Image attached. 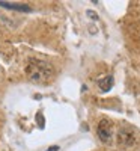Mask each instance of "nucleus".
<instances>
[{
    "label": "nucleus",
    "instance_id": "1",
    "mask_svg": "<svg viewBox=\"0 0 140 151\" xmlns=\"http://www.w3.org/2000/svg\"><path fill=\"white\" fill-rule=\"evenodd\" d=\"M26 73L27 77L35 82V83H47L51 80L54 70L51 67V64H48L45 60L41 59H30L26 65Z\"/></svg>",
    "mask_w": 140,
    "mask_h": 151
},
{
    "label": "nucleus",
    "instance_id": "2",
    "mask_svg": "<svg viewBox=\"0 0 140 151\" xmlns=\"http://www.w3.org/2000/svg\"><path fill=\"white\" fill-rule=\"evenodd\" d=\"M98 136L103 142H109L111 137V129H110V121L107 119H101L98 124Z\"/></svg>",
    "mask_w": 140,
    "mask_h": 151
},
{
    "label": "nucleus",
    "instance_id": "3",
    "mask_svg": "<svg viewBox=\"0 0 140 151\" xmlns=\"http://www.w3.org/2000/svg\"><path fill=\"white\" fill-rule=\"evenodd\" d=\"M0 6H3L6 9H14V11H20V12H30L32 8L27 5H17V3H8V2H0Z\"/></svg>",
    "mask_w": 140,
    "mask_h": 151
},
{
    "label": "nucleus",
    "instance_id": "4",
    "mask_svg": "<svg viewBox=\"0 0 140 151\" xmlns=\"http://www.w3.org/2000/svg\"><path fill=\"white\" fill-rule=\"evenodd\" d=\"M98 85H99V89L103 91V92H107L111 89V86H113V77L111 76H106L104 79H99L98 80Z\"/></svg>",
    "mask_w": 140,
    "mask_h": 151
},
{
    "label": "nucleus",
    "instance_id": "5",
    "mask_svg": "<svg viewBox=\"0 0 140 151\" xmlns=\"http://www.w3.org/2000/svg\"><path fill=\"white\" fill-rule=\"evenodd\" d=\"M133 141H134L133 133H126L125 130H121V132H119V142H121V144L130 145V144H133Z\"/></svg>",
    "mask_w": 140,
    "mask_h": 151
},
{
    "label": "nucleus",
    "instance_id": "6",
    "mask_svg": "<svg viewBox=\"0 0 140 151\" xmlns=\"http://www.w3.org/2000/svg\"><path fill=\"white\" fill-rule=\"evenodd\" d=\"M38 118H39V127L42 129V127H44V118H42V115H41V113L38 115Z\"/></svg>",
    "mask_w": 140,
    "mask_h": 151
},
{
    "label": "nucleus",
    "instance_id": "7",
    "mask_svg": "<svg viewBox=\"0 0 140 151\" xmlns=\"http://www.w3.org/2000/svg\"><path fill=\"white\" fill-rule=\"evenodd\" d=\"M87 14H89V17H92V18H98V17L95 15V12H92V11H87Z\"/></svg>",
    "mask_w": 140,
    "mask_h": 151
},
{
    "label": "nucleus",
    "instance_id": "8",
    "mask_svg": "<svg viewBox=\"0 0 140 151\" xmlns=\"http://www.w3.org/2000/svg\"><path fill=\"white\" fill-rule=\"evenodd\" d=\"M57 150H59V147H56V145H54L53 148H50V150H47V151H57Z\"/></svg>",
    "mask_w": 140,
    "mask_h": 151
}]
</instances>
